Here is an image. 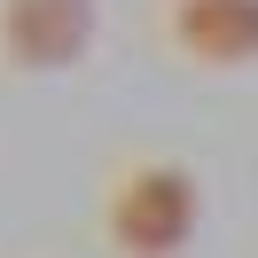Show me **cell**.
Masks as SVG:
<instances>
[{
	"mask_svg": "<svg viewBox=\"0 0 258 258\" xmlns=\"http://www.w3.org/2000/svg\"><path fill=\"white\" fill-rule=\"evenodd\" d=\"M102 227L125 258H180L204 227V188H196L188 164H164V157H141L117 172L110 204H102Z\"/></svg>",
	"mask_w": 258,
	"mask_h": 258,
	"instance_id": "cell-1",
	"label": "cell"
},
{
	"mask_svg": "<svg viewBox=\"0 0 258 258\" xmlns=\"http://www.w3.org/2000/svg\"><path fill=\"white\" fill-rule=\"evenodd\" d=\"M102 32V8L94 0H0V55L8 71H79L86 47Z\"/></svg>",
	"mask_w": 258,
	"mask_h": 258,
	"instance_id": "cell-2",
	"label": "cell"
},
{
	"mask_svg": "<svg viewBox=\"0 0 258 258\" xmlns=\"http://www.w3.org/2000/svg\"><path fill=\"white\" fill-rule=\"evenodd\" d=\"M164 39L204 71H250L258 63V0H172Z\"/></svg>",
	"mask_w": 258,
	"mask_h": 258,
	"instance_id": "cell-3",
	"label": "cell"
}]
</instances>
